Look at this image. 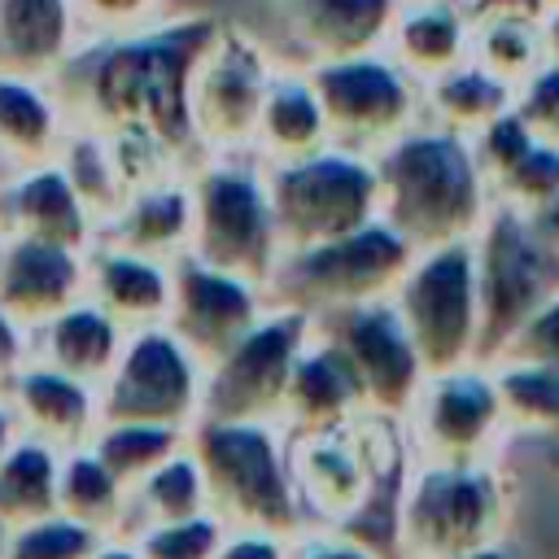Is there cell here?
I'll return each mask as SVG.
<instances>
[{"mask_svg":"<svg viewBox=\"0 0 559 559\" xmlns=\"http://www.w3.org/2000/svg\"><path fill=\"white\" fill-rule=\"evenodd\" d=\"M310 328L341 349V358L358 376V389H362V402L371 415H384V419L406 415L419 384L428 380V367L389 297L319 314V319H310Z\"/></svg>","mask_w":559,"mask_h":559,"instance_id":"cell-15","label":"cell"},{"mask_svg":"<svg viewBox=\"0 0 559 559\" xmlns=\"http://www.w3.org/2000/svg\"><path fill=\"white\" fill-rule=\"evenodd\" d=\"M170 266L162 258L92 240L87 245V301H96L122 332L157 328L170 314Z\"/></svg>","mask_w":559,"mask_h":559,"instance_id":"cell-22","label":"cell"},{"mask_svg":"<svg viewBox=\"0 0 559 559\" xmlns=\"http://www.w3.org/2000/svg\"><path fill=\"white\" fill-rule=\"evenodd\" d=\"M13 437H17V424H13V415H9V406L0 402V459H4V450L13 445Z\"/></svg>","mask_w":559,"mask_h":559,"instance_id":"cell-51","label":"cell"},{"mask_svg":"<svg viewBox=\"0 0 559 559\" xmlns=\"http://www.w3.org/2000/svg\"><path fill=\"white\" fill-rule=\"evenodd\" d=\"M31 341V358L61 371V376H74L92 389L105 384V376L114 371L118 354H122V341L127 332L96 306V301H74L66 306L61 314H52L48 323L31 328L26 332Z\"/></svg>","mask_w":559,"mask_h":559,"instance_id":"cell-25","label":"cell"},{"mask_svg":"<svg viewBox=\"0 0 559 559\" xmlns=\"http://www.w3.org/2000/svg\"><path fill=\"white\" fill-rule=\"evenodd\" d=\"M201 358L166 323L127 332L114 371L96 389L100 424H162L192 432L201 419Z\"/></svg>","mask_w":559,"mask_h":559,"instance_id":"cell-12","label":"cell"},{"mask_svg":"<svg viewBox=\"0 0 559 559\" xmlns=\"http://www.w3.org/2000/svg\"><path fill=\"white\" fill-rule=\"evenodd\" d=\"M402 432L415 463H467L498 459L507 419L493 371L485 362L432 371L402 415Z\"/></svg>","mask_w":559,"mask_h":559,"instance_id":"cell-14","label":"cell"},{"mask_svg":"<svg viewBox=\"0 0 559 559\" xmlns=\"http://www.w3.org/2000/svg\"><path fill=\"white\" fill-rule=\"evenodd\" d=\"M511 493L502 459L411 463L397 493L393 559H454L511 542Z\"/></svg>","mask_w":559,"mask_h":559,"instance_id":"cell-3","label":"cell"},{"mask_svg":"<svg viewBox=\"0 0 559 559\" xmlns=\"http://www.w3.org/2000/svg\"><path fill=\"white\" fill-rule=\"evenodd\" d=\"M402 314L428 376L476 362L480 345V301H476V253L472 240L415 249L397 288L389 293Z\"/></svg>","mask_w":559,"mask_h":559,"instance_id":"cell-8","label":"cell"},{"mask_svg":"<svg viewBox=\"0 0 559 559\" xmlns=\"http://www.w3.org/2000/svg\"><path fill=\"white\" fill-rule=\"evenodd\" d=\"M4 546H9V524H0V559H4Z\"/></svg>","mask_w":559,"mask_h":559,"instance_id":"cell-52","label":"cell"},{"mask_svg":"<svg viewBox=\"0 0 559 559\" xmlns=\"http://www.w3.org/2000/svg\"><path fill=\"white\" fill-rule=\"evenodd\" d=\"M524 218H528L533 236H537L550 253H559V192H555V197H546V201H542L537 210H528Z\"/></svg>","mask_w":559,"mask_h":559,"instance_id":"cell-47","label":"cell"},{"mask_svg":"<svg viewBox=\"0 0 559 559\" xmlns=\"http://www.w3.org/2000/svg\"><path fill=\"white\" fill-rule=\"evenodd\" d=\"M472 26L489 17H542V0H450Z\"/></svg>","mask_w":559,"mask_h":559,"instance_id":"cell-45","label":"cell"},{"mask_svg":"<svg viewBox=\"0 0 559 559\" xmlns=\"http://www.w3.org/2000/svg\"><path fill=\"white\" fill-rule=\"evenodd\" d=\"M266 192L280 231V253L336 240L380 218L371 157L336 144H323L319 153H306L297 162L266 166Z\"/></svg>","mask_w":559,"mask_h":559,"instance_id":"cell-7","label":"cell"},{"mask_svg":"<svg viewBox=\"0 0 559 559\" xmlns=\"http://www.w3.org/2000/svg\"><path fill=\"white\" fill-rule=\"evenodd\" d=\"M275 66L280 57L271 44H262L245 26L218 22L210 48L201 52L188 79V127H192L197 157L253 148L262 96Z\"/></svg>","mask_w":559,"mask_h":559,"instance_id":"cell-9","label":"cell"},{"mask_svg":"<svg viewBox=\"0 0 559 559\" xmlns=\"http://www.w3.org/2000/svg\"><path fill=\"white\" fill-rule=\"evenodd\" d=\"M511 87L480 70L472 57L459 61L454 70L419 83V122H432L454 135H480L489 122H498L511 109Z\"/></svg>","mask_w":559,"mask_h":559,"instance_id":"cell-30","label":"cell"},{"mask_svg":"<svg viewBox=\"0 0 559 559\" xmlns=\"http://www.w3.org/2000/svg\"><path fill=\"white\" fill-rule=\"evenodd\" d=\"M227 537V524L214 511L175 520V524H148L131 533L140 559H214Z\"/></svg>","mask_w":559,"mask_h":559,"instance_id":"cell-38","label":"cell"},{"mask_svg":"<svg viewBox=\"0 0 559 559\" xmlns=\"http://www.w3.org/2000/svg\"><path fill=\"white\" fill-rule=\"evenodd\" d=\"M306 341H310V319L297 310L271 306L227 354H218L205 367L201 419H210V424H280L288 376H293Z\"/></svg>","mask_w":559,"mask_h":559,"instance_id":"cell-11","label":"cell"},{"mask_svg":"<svg viewBox=\"0 0 559 559\" xmlns=\"http://www.w3.org/2000/svg\"><path fill=\"white\" fill-rule=\"evenodd\" d=\"M87 445L127 489H135L153 467H162L175 450L188 445V432L162 424H100Z\"/></svg>","mask_w":559,"mask_h":559,"instance_id":"cell-37","label":"cell"},{"mask_svg":"<svg viewBox=\"0 0 559 559\" xmlns=\"http://www.w3.org/2000/svg\"><path fill=\"white\" fill-rule=\"evenodd\" d=\"M358 415H371L358 389V376L341 358L332 341H323L310 328V341L297 354V367L288 376L280 428L284 432H319V428H341Z\"/></svg>","mask_w":559,"mask_h":559,"instance_id":"cell-24","label":"cell"},{"mask_svg":"<svg viewBox=\"0 0 559 559\" xmlns=\"http://www.w3.org/2000/svg\"><path fill=\"white\" fill-rule=\"evenodd\" d=\"M542 48H546V66H555L559 70V4H550V9H542Z\"/></svg>","mask_w":559,"mask_h":559,"instance_id":"cell-48","label":"cell"},{"mask_svg":"<svg viewBox=\"0 0 559 559\" xmlns=\"http://www.w3.org/2000/svg\"><path fill=\"white\" fill-rule=\"evenodd\" d=\"M493 362H542V367H559V293L550 301H542L498 349Z\"/></svg>","mask_w":559,"mask_h":559,"instance_id":"cell-41","label":"cell"},{"mask_svg":"<svg viewBox=\"0 0 559 559\" xmlns=\"http://www.w3.org/2000/svg\"><path fill=\"white\" fill-rule=\"evenodd\" d=\"M511 114L546 144H559V70L542 66L537 74H528L515 96H511Z\"/></svg>","mask_w":559,"mask_h":559,"instance_id":"cell-42","label":"cell"},{"mask_svg":"<svg viewBox=\"0 0 559 559\" xmlns=\"http://www.w3.org/2000/svg\"><path fill=\"white\" fill-rule=\"evenodd\" d=\"M0 402L9 406L22 437H35V441L52 445L57 454H70V450L87 445L92 432L100 428L96 389L74 380V376H61V371H52L35 358H26L0 384Z\"/></svg>","mask_w":559,"mask_h":559,"instance_id":"cell-18","label":"cell"},{"mask_svg":"<svg viewBox=\"0 0 559 559\" xmlns=\"http://www.w3.org/2000/svg\"><path fill=\"white\" fill-rule=\"evenodd\" d=\"M188 188H192L188 253L266 293V280L280 262V231L271 214L266 166L253 153L197 157L188 166Z\"/></svg>","mask_w":559,"mask_h":559,"instance_id":"cell-5","label":"cell"},{"mask_svg":"<svg viewBox=\"0 0 559 559\" xmlns=\"http://www.w3.org/2000/svg\"><path fill=\"white\" fill-rule=\"evenodd\" d=\"M271 310L266 293L231 271H218L192 253L175 258L170 266V314L166 328L210 367L227 354L262 314Z\"/></svg>","mask_w":559,"mask_h":559,"instance_id":"cell-16","label":"cell"},{"mask_svg":"<svg viewBox=\"0 0 559 559\" xmlns=\"http://www.w3.org/2000/svg\"><path fill=\"white\" fill-rule=\"evenodd\" d=\"M188 445L201 463L210 511L227 528L293 537L306 528L293 467L288 432L280 424H192Z\"/></svg>","mask_w":559,"mask_h":559,"instance_id":"cell-4","label":"cell"},{"mask_svg":"<svg viewBox=\"0 0 559 559\" xmlns=\"http://www.w3.org/2000/svg\"><path fill=\"white\" fill-rule=\"evenodd\" d=\"M87 297V249L4 240L0 245V310L17 328H39Z\"/></svg>","mask_w":559,"mask_h":559,"instance_id":"cell-19","label":"cell"},{"mask_svg":"<svg viewBox=\"0 0 559 559\" xmlns=\"http://www.w3.org/2000/svg\"><path fill=\"white\" fill-rule=\"evenodd\" d=\"M467 57L515 92L528 74H537L546 66L542 22L537 17H489V22H476Z\"/></svg>","mask_w":559,"mask_h":559,"instance_id":"cell-36","label":"cell"},{"mask_svg":"<svg viewBox=\"0 0 559 559\" xmlns=\"http://www.w3.org/2000/svg\"><path fill=\"white\" fill-rule=\"evenodd\" d=\"M415 83H428L472 52V22L450 0H397L380 48Z\"/></svg>","mask_w":559,"mask_h":559,"instance_id":"cell-26","label":"cell"},{"mask_svg":"<svg viewBox=\"0 0 559 559\" xmlns=\"http://www.w3.org/2000/svg\"><path fill=\"white\" fill-rule=\"evenodd\" d=\"M380 223H389L411 249H437L472 240L489 214V183L467 135L415 122L376 157Z\"/></svg>","mask_w":559,"mask_h":559,"instance_id":"cell-2","label":"cell"},{"mask_svg":"<svg viewBox=\"0 0 559 559\" xmlns=\"http://www.w3.org/2000/svg\"><path fill=\"white\" fill-rule=\"evenodd\" d=\"M83 39L131 35L166 17V0H70Z\"/></svg>","mask_w":559,"mask_h":559,"instance_id":"cell-40","label":"cell"},{"mask_svg":"<svg viewBox=\"0 0 559 559\" xmlns=\"http://www.w3.org/2000/svg\"><path fill=\"white\" fill-rule=\"evenodd\" d=\"M476 253V301H480V345L476 362H493L507 336L559 293V253H550L528 218L507 205H489L472 236Z\"/></svg>","mask_w":559,"mask_h":559,"instance_id":"cell-10","label":"cell"},{"mask_svg":"<svg viewBox=\"0 0 559 559\" xmlns=\"http://www.w3.org/2000/svg\"><path fill=\"white\" fill-rule=\"evenodd\" d=\"M131 489L96 459L92 445L61 454L57 467V515L92 528L96 537H127Z\"/></svg>","mask_w":559,"mask_h":559,"instance_id":"cell-31","label":"cell"},{"mask_svg":"<svg viewBox=\"0 0 559 559\" xmlns=\"http://www.w3.org/2000/svg\"><path fill=\"white\" fill-rule=\"evenodd\" d=\"M271 4L284 44L280 61L301 70L380 52L397 9V0H271Z\"/></svg>","mask_w":559,"mask_h":559,"instance_id":"cell-17","label":"cell"},{"mask_svg":"<svg viewBox=\"0 0 559 559\" xmlns=\"http://www.w3.org/2000/svg\"><path fill=\"white\" fill-rule=\"evenodd\" d=\"M288 559H389L371 542L354 537L349 528L336 524H306L301 533L288 537Z\"/></svg>","mask_w":559,"mask_h":559,"instance_id":"cell-43","label":"cell"},{"mask_svg":"<svg viewBox=\"0 0 559 559\" xmlns=\"http://www.w3.org/2000/svg\"><path fill=\"white\" fill-rule=\"evenodd\" d=\"M70 135V118L52 79L0 70V162L9 170L44 166L61 153Z\"/></svg>","mask_w":559,"mask_h":559,"instance_id":"cell-27","label":"cell"},{"mask_svg":"<svg viewBox=\"0 0 559 559\" xmlns=\"http://www.w3.org/2000/svg\"><path fill=\"white\" fill-rule=\"evenodd\" d=\"M214 559H288V537L253 533V528H227Z\"/></svg>","mask_w":559,"mask_h":559,"instance_id":"cell-44","label":"cell"},{"mask_svg":"<svg viewBox=\"0 0 559 559\" xmlns=\"http://www.w3.org/2000/svg\"><path fill=\"white\" fill-rule=\"evenodd\" d=\"M57 467L61 454L35 437H13L0 459V524L22 528L57 515Z\"/></svg>","mask_w":559,"mask_h":559,"instance_id":"cell-33","label":"cell"},{"mask_svg":"<svg viewBox=\"0 0 559 559\" xmlns=\"http://www.w3.org/2000/svg\"><path fill=\"white\" fill-rule=\"evenodd\" d=\"M323 105L328 140L349 153L376 157L402 131L419 122V83L384 52L323 61L306 70Z\"/></svg>","mask_w":559,"mask_h":559,"instance_id":"cell-13","label":"cell"},{"mask_svg":"<svg viewBox=\"0 0 559 559\" xmlns=\"http://www.w3.org/2000/svg\"><path fill=\"white\" fill-rule=\"evenodd\" d=\"M542 4H546V9H550V4H559V0H542Z\"/></svg>","mask_w":559,"mask_h":559,"instance_id":"cell-54","label":"cell"},{"mask_svg":"<svg viewBox=\"0 0 559 559\" xmlns=\"http://www.w3.org/2000/svg\"><path fill=\"white\" fill-rule=\"evenodd\" d=\"M87 559H140V550L131 537H100Z\"/></svg>","mask_w":559,"mask_h":559,"instance_id":"cell-49","label":"cell"},{"mask_svg":"<svg viewBox=\"0 0 559 559\" xmlns=\"http://www.w3.org/2000/svg\"><path fill=\"white\" fill-rule=\"evenodd\" d=\"M31 358V341H26V328H17L4 310H0V384Z\"/></svg>","mask_w":559,"mask_h":559,"instance_id":"cell-46","label":"cell"},{"mask_svg":"<svg viewBox=\"0 0 559 559\" xmlns=\"http://www.w3.org/2000/svg\"><path fill=\"white\" fill-rule=\"evenodd\" d=\"M96 533L66 520V515H48L22 528H9V546L4 559H87L96 550Z\"/></svg>","mask_w":559,"mask_h":559,"instance_id":"cell-39","label":"cell"},{"mask_svg":"<svg viewBox=\"0 0 559 559\" xmlns=\"http://www.w3.org/2000/svg\"><path fill=\"white\" fill-rule=\"evenodd\" d=\"M57 166L66 170L70 188L83 197V205L92 210L96 231H100V223H105V218L122 205V197H127V179H122V170H118V162H114L105 135L92 131V127H70V135H66V144H61V153H57Z\"/></svg>","mask_w":559,"mask_h":559,"instance_id":"cell-35","label":"cell"},{"mask_svg":"<svg viewBox=\"0 0 559 559\" xmlns=\"http://www.w3.org/2000/svg\"><path fill=\"white\" fill-rule=\"evenodd\" d=\"M328 140V122H323V105L314 96V83L301 66L280 61L266 96H262V114H258V131H253V157L262 166H280V162H297L306 153H319Z\"/></svg>","mask_w":559,"mask_h":559,"instance_id":"cell-28","label":"cell"},{"mask_svg":"<svg viewBox=\"0 0 559 559\" xmlns=\"http://www.w3.org/2000/svg\"><path fill=\"white\" fill-rule=\"evenodd\" d=\"M472 153L480 162L493 205L528 214L559 192V144L537 140L511 109L480 135H472Z\"/></svg>","mask_w":559,"mask_h":559,"instance_id":"cell-21","label":"cell"},{"mask_svg":"<svg viewBox=\"0 0 559 559\" xmlns=\"http://www.w3.org/2000/svg\"><path fill=\"white\" fill-rule=\"evenodd\" d=\"M201 511H210L205 476H201V463H197L192 445H183L131 489L127 537L148 528V524H175V520H188V515H201Z\"/></svg>","mask_w":559,"mask_h":559,"instance_id":"cell-34","label":"cell"},{"mask_svg":"<svg viewBox=\"0 0 559 559\" xmlns=\"http://www.w3.org/2000/svg\"><path fill=\"white\" fill-rule=\"evenodd\" d=\"M411 258H415V249L389 223L376 218L336 240L280 253V262L266 280V301L280 310H297L306 319L384 301L397 288Z\"/></svg>","mask_w":559,"mask_h":559,"instance_id":"cell-6","label":"cell"},{"mask_svg":"<svg viewBox=\"0 0 559 559\" xmlns=\"http://www.w3.org/2000/svg\"><path fill=\"white\" fill-rule=\"evenodd\" d=\"M79 44L70 0H0V70L52 79Z\"/></svg>","mask_w":559,"mask_h":559,"instance_id":"cell-29","label":"cell"},{"mask_svg":"<svg viewBox=\"0 0 559 559\" xmlns=\"http://www.w3.org/2000/svg\"><path fill=\"white\" fill-rule=\"evenodd\" d=\"M96 240L175 262L188 253L192 245V188H188V170L175 175H157L140 188H131L122 197V205L100 223Z\"/></svg>","mask_w":559,"mask_h":559,"instance_id":"cell-23","label":"cell"},{"mask_svg":"<svg viewBox=\"0 0 559 559\" xmlns=\"http://www.w3.org/2000/svg\"><path fill=\"white\" fill-rule=\"evenodd\" d=\"M4 175H9V166H4V162H0V179H4Z\"/></svg>","mask_w":559,"mask_h":559,"instance_id":"cell-53","label":"cell"},{"mask_svg":"<svg viewBox=\"0 0 559 559\" xmlns=\"http://www.w3.org/2000/svg\"><path fill=\"white\" fill-rule=\"evenodd\" d=\"M454 559H520L511 542H498V546H485V550H467V555H454Z\"/></svg>","mask_w":559,"mask_h":559,"instance_id":"cell-50","label":"cell"},{"mask_svg":"<svg viewBox=\"0 0 559 559\" xmlns=\"http://www.w3.org/2000/svg\"><path fill=\"white\" fill-rule=\"evenodd\" d=\"M507 441H533V445H559V367L542 362H489ZM502 441V445H507Z\"/></svg>","mask_w":559,"mask_h":559,"instance_id":"cell-32","label":"cell"},{"mask_svg":"<svg viewBox=\"0 0 559 559\" xmlns=\"http://www.w3.org/2000/svg\"><path fill=\"white\" fill-rule=\"evenodd\" d=\"M223 17L214 13H166L162 22L83 39L74 57L52 74V92L66 105L70 127L92 131H140L197 162L188 127V79L210 48Z\"/></svg>","mask_w":559,"mask_h":559,"instance_id":"cell-1","label":"cell"},{"mask_svg":"<svg viewBox=\"0 0 559 559\" xmlns=\"http://www.w3.org/2000/svg\"><path fill=\"white\" fill-rule=\"evenodd\" d=\"M0 236L87 249L96 240V218L52 157L44 166L9 170L0 179Z\"/></svg>","mask_w":559,"mask_h":559,"instance_id":"cell-20","label":"cell"},{"mask_svg":"<svg viewBox=\"0 0 559 559\" xmlns=\"http://www.w3.org/2000/svg\"><path fill=\"white\" fill-rule=\"evenodd\" d=\"M0 245H4V236H0Z\"/></svg>","mask_w":559,"mask_h":559,"instance_id":"cell-55","label":"cell"}]
</instances>
